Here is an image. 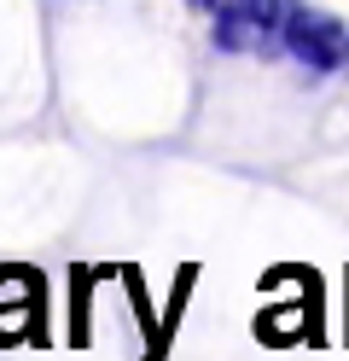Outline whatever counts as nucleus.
Wrapping results in <instances>:
<instances>
[{"label":"nucleus","instance_id":"1","mask_svg":"<svg viewBox=\"0 0 349 361\" xmlns=\"http://www.w3.org/2000/svg\"><path fill=\"white\" fill-rule=\"evenodd\" d=\"M286 47H291V59H302L309 71H338V64H349V41H343V30L332 24L326 12H309V6H297L291 0V12H286Z\"/></svg>","mask_w":349,"mask_h":361},{"label":"nucleus","instance_id":"2","mask_svg":"<svg viewBox=\"0 0 349 361\" xmlns=\"http://www.w3.org/2000/svg\"><path fill=\"white\" fill-rule=\"evenodd\" d=\"M186 6H198V12H216V6H221V0H186Z\"/></svg>","mask_w":349,"mask_h":361}]
</instances>
